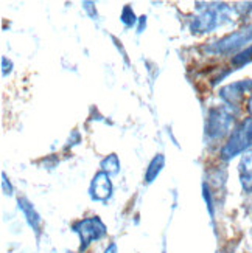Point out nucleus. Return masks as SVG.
I'll return each mask as SVG.
<instances>
[{
    "label": "nucleus",
    "instance_id": "obj_1",
    "mask_svg": "<svg viewBox=\"0 0 252 253\" xmlns=\"http://www.w3.org/2000/svg\"><path fill=\"white\" fill-rule=\"evenodd\" d=\"M232 8L226 3L207 5L202 13L192 22V30L195 33H209L220 28L232 20Z\"/></svg>",
    "mask_w": 252,
    "mask_h": 253
},
{
    "label": "nucleus",
    "instance_id": "obj_2",
    "mask_svg": "<svg viewBox=\"0 0 252 253\" xmlns=\"http://www.w3.org/2000/svg\"><path fill=\"white\" fill-rule=\"evenodd\" d=\"M252 148V117L245 118L234 130L221 149V157L231 160L238 154Z\"/></svg>",
    "mask_w": 252,
    "mask_h": 253
},
{
    "label": "nucleus",
    "instance_id": "obj_3",
    "mask_svg": "<svg viewBox=\"0 0 252 253\" xmlns=\"http://www.w3.org/2000/svg\"><path fill=\"white\" fill-rule=\"evenodd\" d=\"M249 42H252V24L218 39L216 42L210 43L209 47H205V50L213 54H227L248 45Z\"/></svg>",
    "mask_w": 252,
    "mask_h": 253
},
{
    "label": "nucleus",
    "instance_id": "obj_4",
    "mask_svg": "<svg viewBox=\"0 0 252 253\" xmlns=\"http://www.w3.org/2000/svg\"><path fill=\"white\" fill-rule=\"evenodd\" d=\"M234 123V114L229 107H212L207 115L205 123V135L216 140L224 137L232 127Z\"/></svg>",
    "mask_w": 252,
    "mask_h": 253
},
{
    "label": "nucleus",
    "instance_id": "obj_5",
    "mask_svg": "<svg viewBox=\"0 0 252 253\" xmlns=\"http://www.w3.org/2000/svg\"><path fill=\"white\" fill-rule=\"evenodd\" d=\"M73 230L81 238V252L89 247L95 239H100L106 235V225L100 217H89L80 221Z\"/></svg>",
    "mask_w": 252,
    "mask_h": 253
},
{
    "label": "nucleus",
    "instance_id": "obj_6",
    "mask_svg": "<svg viewBox=\"0 0 252 253\" xmlns=\"http://www.w3.org/2000/svg\"><path fill=\"white\" fill-rule=\"evenodd\" d=\"M246 93H252V80H245V81L229 84L220 90V96L232 107L240 106V103L243 101Z\"/></svg>",
    "mask_w": 252,
    "mask_h": 253
},
{
    "label": "nucleus",
    "instance_id": "obj_7",
    "mask_svg": "<svg viewBox=\"0 0 252 253\" xmlns=\"http://www.w3.org/2000/svg\"><path fill=\"white\" fill-rule=\"evenodd\" d=\"M112 194V183L109 180V174L98 172L91 185V197L94 201H106Z\"/></svg>",
    "mask_w": 252,
    "mask_h": 253
},
{
    "label": "nucleus",
    "instance_id": "obj_8",
    "mask_svg": "<svg viewBox=\"0 0 252 253\" xmlns=\"http://www.w3.org/2000/svg\"><path fill=\"white\" fill-rule=\"evenodd\" d=\"M240 182L246 193H252V151L248 152L246 156L240 162L238 167Z\"/></svg>",
    "mask_w": 252,
    "mask_h": 253
},
{
    "label": "nucleus",
    "instance_id": "obj_9",
    "mask_svg": "<svg viewBox=\"0 0 252 253\" xmlns=\"http://www.w3.org/2000/svg\"><path fill=\"white\" fill-rule=\"evenodd\" d=\"M19 207H20V210L24 211V214L27 216L28 224L33 227V230H36V232H39L41 217H39V214L35 211V208H33V205H31L28 201H25V199H19Z\"/></svg>",
    "mask_w": 252,
    "mask_h": 253
},
{
    "label": "nucleus",
    "instance_id": "obj_10",
    "mask_svg": "<svg viewBox=\"0 0 252 253\" xmlns=\"http://www.w3.org/2000/svg\"><path fill=\"white\" fill-rule=\"evenodd\" d=\"M163 163H165V159H163L162 154H157V156L151 160L150 167H148V169H147V172H145V180H147L148 183H151L152 180H154V179L157 177L159 172H160L162 168H163Z\"/></svg>",
    "mask_w": 252,
    "mask_h": 253
},
{
    "label": "nucleus",
    "instance_id": "obj_11",
    "mask_svg": "<svg viewBox=\"0 0 252 253\" xmlns=\"http://www.w3.org/2000/svg\"><path fill=\"white\" fill-rule=\"evenodd\" d=\"M101 168L104 172L107 174H117L118 172V168H120V162H118V157L115 154H111V156H107L103 162H101Z\"/></svg>",
    "mask_w": 252,
    "mask_h": 253
},
{
    "label": "nucleus",
    "instance_id": "obj_12",
    "mask_svg": "<svg viewBox=\"0 0 252 253\" xmlns=\"http://www.w3.org/2000/svg\"><path fill=\"white\" fill-rule=\"evenodd\" d=\"M251 61H252V45L248 47L246 50H243L242 53H238L237 56H234L232 64L235 67H243V65L249 64Z\"/></svg>",
    "mask_w": 252,
    "mask_h": 253
},
{
    "label": "nucleus",
    "instance_id": "obj_13",
    "mask_svg": "<svg viewBox=\"0 0 252 253\" xmlns=\"http://www.w3.org/2000/svg\"><path fill=\"white\" fill-rule=\"evenodd\" d=\"M122 20H123V24L125 25H133L134 22H136V16H134V11L131 9L129 6H125L123 8V13H122Z\"/></svg>",
    "mask_w": 252,
    "mask_h": 253
},
{
    "label": "nucleus",
    "instance_id": "obj_14",
    "mask_svg": "<svg viewBox=\"0 0 252 253\" xmlns=\"http://www.w3.org/2000/svg\"><path fill=\"white\" fill-rule=\"evenodd\" d=\"M204 197H205L207 207H209V213H210V216L213 217V202H212V196H210L209 188H207V185H204Z\"/></svg>",
    "mask_w": 252,
    "mask_h": 253
},
{
    "label": "nucleus",
    "instance_id": "obj_15",
    "mask_svg": "<svg viewBox=\"0 0 252 253\" xmlns=\"http://www.w3.org/2000/svg\"><path fill=\"white\" fill-rule=\"evenodd\" d=\"M2 179H3V190H5V193H6V194H11L13 188H11L9 182H6V175H5V174H2Z\"/></svg>",
    "mask_w": 252,
    "mask_h": 253
},
{
    "label": "nucleus",
    "instance_id": "obj_16",
    "mask_svg": "<svg viewBox=\"0 0 252 253\" xmlns=\"http://www.w3.org/2000/svg\"><path fill=\"white\" fill-rule=\"evenodd\" d=\"M104 253H117V246H115V244H111V246H109V247L104 250Z\"/></svg>",
    "mask_w": 252,
    "mask_h": 253
},
{
    "label": "nucleus",
    "instance_id": "obj_17",
    "mask_svg": "<svg viewBox=\"0 0 252 253\" xmlns=\"http://www.w3.org/2000/svg\"><path fill=\"white\" fill-rule=\"evenodd\" d=\"M248 111H249V114L252 115V93H251L249 100H248Z\"/></svg>",
    "mask_w": 252,
    "mask_h": 253
}]
</instances>
